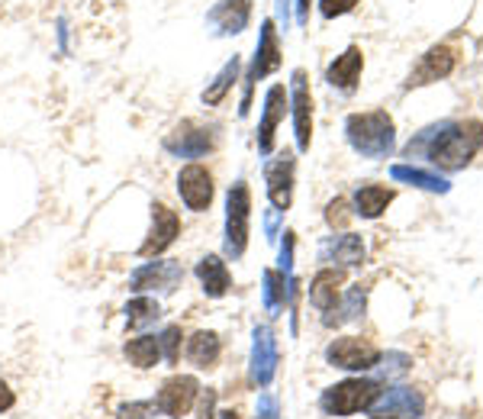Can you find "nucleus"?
<instances>
[{"label":"nucleus","instance_id":"1","mask_svg":"<svg viewBox=\"0 0 483 419\" xmlns=\"http://www.w3.org/2000/svg\"><path fill=\"white\" fill-rule=\"evenodd\" d=\"M422 146H429V158L442 168H464L477 148L483 146V123L468 120V123H442L435 129H425L416 146L409 142V156L419 152Z\"/></svg>","mask_w":483,"mask_h":419},{"label":"nucleus","instance_id":"2","mask_svg":"<svg viewBox=\"0 0 483 419\" xmlns=\"http://www.w3.org/2000/svg\"><path fill=\"white\" fill-rule=\"evenodd\" d=\"M348 142L354 146V152L368 158H387L393 152V120L384 110L374 113H354L348 117Z\"/></svg>","mask_w":483,"mask_h":419},{"label":"nucleus","instance_id":"3","mask_svg":"<svg viewBox=\"0 0 483 419\" xmlns=\"http://www.w3.org/2000/svg\"><path fill=\"white\" fill-rule=\"evenodd\" d=\"M248 219H252V194L248 184L238 181L226 197V255L238 258L248 245Z\"/></svg>","mask_w":483,"mask_h":419},{"label":"nucleus","instance_id":"4","mask_svg":"<svg viewBox=\"0 0 483 419\" xmlns=\"http://www.w3.org/2000/svg\"><path fill=\"white\" fill-rule=\"evenodd\" d=\"M377 397H380V390H377L374 380H342V384H335V388L322 394V410L329 416H352V413L374 406Z\"/></svg>","mask_w":483,"mask_h":419},{"label":"nucleus","instance_id":"5","mask_svg":"<svg viewBox=\"0 0 483 419\" xmlns=\"http://www.w3.org/2000/svg\"><path fill=\"white\" fill-rule=\"evenodd\" d=\"M329 365L345 368V371H368L380 361V352L371 345L368 339H358V335H345V339H335L326 349Z\"/></svg>","mask_w":483,"mask_h":419},{"label":"nucleus","instance_id":"6","mask_svg":"<svg viewBox=\"0 0 483 419\" xmlns=\"http://www.w3.org/2000/svg\"><path fill=\"white\" fill-rule=\"evenodd\" d=\"M197 394H200L197 378H191V374H177V378L165 380V388L158 390V397H155V410H161L168 419H181L191 413Z\"/></svg>","mask_w":483,"mask_h":419},{"label":"nucleus","instance_id":"7","mask_svg":"<svg viewBox=\"0 0 483 419\" xmlns=\"http://www.w3.org/2000/svg\"><path fill=\"white\" fill-rule=\"evenodd\" d=\"M177 191L184 197V203L193 210V213H203L213 203V178L203 165H187L177 174Z\"/></svg>","mask_w":483,"mask_h":419},{"label":"nucleus","instance_id":"8","mask_svg":"<svg viewBox=\"0 0 483 419\" xmlns=\"http://www.w3.org/2000/svg\"><path fill=\"white\" fill-rule=\"evenodd\" d=\"M184 281V268L177 262H148L142 264L136 274H132V290H161V294H171Z\"/></svg>","mask_w":483,"mask_h":419},{"label":"nucleus","instance_id":"9","mask_svg":"<svg viewBox=\"0 0 483 419\" xmlns=\"http://www.w3.org/2000/svg\"><path fill=\"white\" fill-rule=\"evenodd\" d=\"M422 397L409 388H393L384 397L374 400V419H419L422 416Z\"/></svg>","mask_w":483,"mask_h":419},{"label":"nucleus","instance_id":"10","mask_svg":"<svg viewBox=\"0 0 483 419\" xmlns=\"http://www.w3.org/2000/svg\"><path fill=\"white\" fill-rule=\"evenodd\" d=\"M177 236H181V219H177V213L165 207V203H155L152 207V233H148L146 245H142L139 252H142L146 258L161 255Z\"/></svg>","mask_w":483,"mask_h":419},{"label":"nucleus","instance_id":"11","mask_svg":"<svg viewBox=\"0 0 483 419\" xmlns=\"http://www.w3.org/2000/svg\"><path fill=\"white\" fill-rule=\"evenodd\" d=\"M281 65V49H277V32H274V23H264L261 26V42H258V58H255L252 65V75L246 78V101H242V113L248 110V94H252V85L258 78H264V75H271V71Z\"/></svg>","mask_w":483,"mask_h":419},{"label":"nucleus","instance_id":"12","mask_svg":"<svg viewBox=\"0 0 483 419\" xmlns=\"http://www.w3.org/2000/svg\"><path fill=\"white\" fill-rule=\"evenodd\" d=\"M293 123H297V146L309 148V139H313V94L307 91L303 71H293Z\"/></svg>","mask_w":483,"mask_h":419},{"label":"nucleus","instance_id":"13","mask_svg":"<svg viewBox=\"0 0 483 419\" xmlns=\"http://www.w3.org/2000/svg\"><path fill=\"white\" fill-rule=\"evenodd\" d=\"M277 371V342L268 326L255 329V349H252V378L261 388H268Z\"/></svg>","mask_w":483,"mask_h":419},{"label":"nucleus","instance_id":"14","mask_svg":"<svg viewBox=\"0 0 483 419\" xmlns=\"http://www.w3.org/2000/svg\"><path fill=\"white\" fill-rule=\"evenodd\" d=\"M165 148L181 158H200L213 148V136H210L207 129H197L193 123H184V126H177L168 139H165Z\"/></svg>","mask_w":483,"mask_h":419},{"label":"nucleus","instance_id":"15","mask_svg":"<svg viewBox=\"0 0 483 419\" xmlns=\"http://www.w3.org/2000/svg\"><path fill=\"white\" fill-rule=\"evenodd\" d=\"M264 178H268V197L277 210H287L291 207V197H293V156H281L277 162H271L264 168Z\"/></svg>","mask_w":483,"mask_h":419},{"label":"nucleus","instance_id":"16","mask_svg":"<svg viewBox=\"0 0 483 419\" xmlns=\"http://www.w3.org/2000/svg\"><path fill=\"white\" fill-rule=\"evenodd\" d=\"M287 113V91L284 85H274L264 97V120H261V129H258V148L261 152H271L274 146V129L277 123L284 120Z\"/></svg>","mask_w":483,"mask_h":419},{"label":"nucleus","instance_id":"17","mask_svg":"<svg viewBox=\"0 0 483 419\" xmlns=\"http://www.w3.org/2000/svg\"><path fill=\"white\" fill-rule=\"evenodd\" d=\"M248 13H252V0H219L210 13V26H216V32L236 36L248 26Z\"/></svg>","mask_w":483,"mask_h":419},{"label":"nucleus","instance_id":"18","mask_svg":"<svg viewBox=\"0 0 483 419\" xmlns=\"http://www.w3.org/2000/svg\"><path fill=\"white\" fill-rule=\"evenodd\" d=\"M454 68V49L448 46H435L429 55H422V65L409 75V87H419V85H429V81H438L452 75Z\"/></svg>","mask_w":483,"mask_h":419},{"label":"nucleus","instance_id":"19","mask_svg":"<svg viewBox=\"0 0 483 419\" xmlns=\"http://www.w3.org/2000/svg\"><path fill=\"white\" fill-rule=\"evenodd\" d=\"M361 68H364V55L361 49H348L345 55H338L335 62L329 65V85L332 87H342V91H354L361 78Z\"/></svg>","mask_w":483,"mask_h":419},{"label":"nucleus","instance_id":"20","mask_svg":"<svg viewBox=\"0 0 483 419\" xmlns=\"http://www.w3.org/2000/svg\"><path fill=\"white\" fill-rule=\"evenodd\" d=\"M342 281H345V274L332 272V268H326V272L316 274L313 288H309V300H313L316 310H322V313L335 310V307H338V288H342Z\"/></svg>","mask_w":483,"mask_h":419},{"label":"nucleus","instance_id":"21","mask_svg":"<svg viewBox=\"0 0 483 419\" xmlns=\"http://www.w3.org/2000/svg\"><path fill=\"white\" fill-rule=\"evenodd\" d=\"M197 278H200V284H203V290H207L210 297H223L226 290H229V284H232L229 268H226V262L219 255L200 258Z\"/></svg>","mask_w":483,"mask_h":419},{"label":"nucleus","instance_id":"22","mask_svg":"<svg viewBox=\"0 0 483 419\" xmlns=\"http://www.w3.org/2000/svg\"><path fill=\"white\" fill-rule=\"evenodd\" d=\"M322 255L338 264H361V258H364V242H361V236H352V233L335 236L332 242L322 245Z\"/></svg>","mask_w":483,"mask_h":419},{"label":"nucleus","instance_id":"23","mask_svg":"<svg viewBox=\"0 0 483 419\" xmlns=\"http://www.w3.org/2000/svg\"><path fill=\"white\" fill-rule=\"evenodd\" d=\"M187 358L197 368H213L219 358V335L216 333H193L187 339Z\"/></svg>","mask_w":483,"mask_h":419},{"label":"nucleus","instance_id":"24","mask_svg":"<svg viewBox=\"0 0 483 419\" xmlns=\"http://www.w3.org/2000/svg\"><path fill=\"white\" fill-rule=\"evenodd\" d=\"M390 201H393V191H387V187H380V184H364V187H358V194H354L358 213L368 219L380 217Z\"/></svg>","mask_w":483,"mask_h":419},{"label":"nucleus","instance_id":"25","mask_svg":"<svg viewBox=\"0 0 483 419\" xmlns=\"http://www.w3.org/2000/svg\"><path fill=\"white\" fill-rule=\"evenodd\" d=\"M126 358L136 368H155L161 358V342L155 335H139V339L126 342Z\"/></svg>","mask_w":483,"mask_h":419},{"label":"nucleus","instance_id":"26","mask_svg":"<svg viewBox=\"0 0 483 419\" xmlns=\"http://www.w3.org/2000/svg\"><path fill=\"white\" fill-rule=\"evenodd\" d=\"M390 174L397 181H407V184L422 187V191H435V194H445V191H448V181L445 178L429 174V171H422V168H409V165H393Z\"/></svg>","mask_w":483,"mask_h":419},{"label":"nucleus","instance_id":"27","mask_svg":"<svg viewBox=\"0 0 483 419\" xmlns=\"http://www.w3.org/2000/svg\"><path fill=\"white\" fill-rule=\"evenodd\" d=\"M238 68H242V62H238L236 55H232V62H226V65H223V71L216 75V81H213V85H210L207 91H203V103H210V107H213V103H219V101H223L226 94H229V87L236 85Z\"/></svg>","mask_w":483,"mask_h":419},{"label":"nucleus","instance_id":"28","mask_svg":"<svg viewBox=\"0 0 483 419\" xmlns=\"http://www.w3.org/2000/svg\"><path fill=\"white\" fill-rule=\"evenodd\" d=\"M287 278L281 272H264V307L271 313L284 310L287 297H291V288H284Z\"/></svg>","mask_w":483,"mask_h":419},{"label":"nucleus","instance_id":"29","mask_svg":"<svg viewBox=\"0 0 483 419\" xmlns=\"http://www.w3.org/2000/svg\"><path fill=\"white\" fill-rule=\"evenodd\" d=\"M158 316H161V307H158V300H152V297H136V300L126 307V319H130L132 329L148 326V323H155Z\"/></svg>","mask_w":483,"mask_h":419},{"label":"nucleus","instance_id":"30","mask_svg":"<svg viewBox=\"0 0 483 419\" xmlns=\"http://www.w3.org/2000/svg\"><path fill=\"white\" fill-rule=\"evenodd\" d=\"M348 203L345 201H332L329 210H326V219H329V226H335V229H342V226H348Z\"/></svg>","mask_w":483,"mask_h":419},{"label":"nucleus","instance_id":"31","mask_svg":"<svg viewBox=\"0 0 483 419\" xmlns=\"http://www.w3.org/2000/svg\"><path fill=\"white\" fill-rule=\"evenodd\" d=\"M161 349H165V355H168V361H177V345H181V329L177 326H168L165 329V335H161Z\"/></svg>","mask_w":483,"mask_h":419},{"label":"nucleus","instance_id":"32","mask_svg":"<svg viewBox=\"0 0 483 419\" xmlns=\"http://www.w3.org/2000/svg\"><path fill=\"white\" fill-rule=\"evenodd\" d=\"M155 404H126L120 406V419H152Z\"/></svg>","mask_w":483,"mask_h":419},{"label":"nucleus","instance_id":"33","mask_svg":"<svg viewBox=\"0 0 483 419\" xmlns=\"http://www.w3.org/2000/svg\"><path fill=\"white\" fill-rule=\"evenodd\" d=\"M322 4V16H342V13H348V10H354V4L358 0H319Z\"/></svg>","mask_w":483,"mask_h":419},{"label":"nucleus","instance_id":"34","mask_svg":"<svg viewBox=\"0 0 483 419\" xmlns=\"http://www.w3.org/2000/svg\"><path fill=\"white\" fill-rule=\"evenodd\" d=\"M361 307H364V290H361V288H352V290H348V300H345V319H354V316H358Z\"/></svg>","mask_w":483,"mask_h":419},{"label":"nucleus","instance_id":"35","mask_svg":"<svg viewBox=\"0 0 483 419\" xmlns=\"http://www.w3.org/2000/svg\"><path fill=\"white\" fill-rule=\"evenodd\" d=\"M213 410H216V394L213 390H207V394H203V404H200L197 419H213Z\"/></svg>","mask_w":483,"mask_h":419},{"label":"nucleus","instance_id":"36","mask_svg":"<svg viewBox=\"0 0 483 419\" xmlns=\"http://www.w3.org/2000/svg\"><path fill=\"white\" fill-rule=\"evenodd\" d=\"M16 404V397H13V390L7 388V384H4V380H0V413L4 410H10V406Z\"/></svg>","mask_w":483,"mask_h":419},{"label":"nucleus","instance_id":"37","mask_svg":"<svg viewBox=\"0 0 483 419\" xmlns=\"http://www.w3.org/2000/svg\"><path fill=\"white\" fill-rule=\"evenodd\" d=\"M274 229H277V213H268V233L274 236Z\"/></svg>","mask_w":483,"mask_h":419},{"label":"nucleus","instance_id":"38","mask_svg":"<svg viewBox=\"0 0 483 419\" xmlns=\"http://www.w3.org/2000/svg\"><path fill=\"white\" fill-rule=\"evenodd\" d=\"M223 416H226V419H238V413H232V410H229V413H223Z\"/></svg>","mask_w":483,"mask_h":419}]
</instances>
